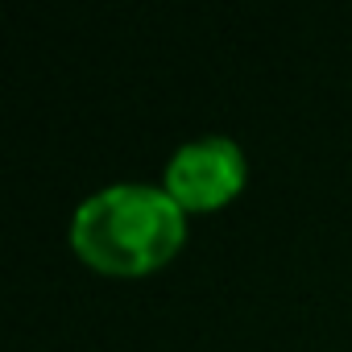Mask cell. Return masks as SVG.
Returning <instances> with one entry per match:
<instances>
[{
  "label": "cell",
  "instance_id": "2",
  "mask_svg": "<svg viewBox=\"0 0 352 352\" xmlns=\"http://www.w3.org/2000/svg\"><path fill=\"white\" fill-rule=\"evenodd\" d=\"M245 187V149L232 137L208 133L174 149L166 162V191L183 212H212Z\"/></svg>",
  "mask_w": 352,
  "mask_h": 352
},
{
  "label": "cell",
  "instance_id": "1",
  "mask_svg": "<svg viewBox=\"0 0 352 352\" xmlns=\"http://www.w3.org/2000/svg\"><path fill=\"white\" fill-rule=\"evenodd\" d=\"M187 220L166 187L112 183L87 195L71 220L75 253L104 274H149L183 245Z\"/></svg>",
  "mask_w": 352,
  "mask_h": 352
}]
</instances>
